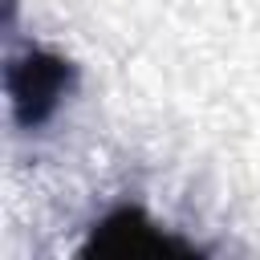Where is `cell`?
<instances>
[{
  "label": "cell",
  "mask_w": 260,
  "mask_h": 260,
  "mask_svg": "<svg viewBox=\"0 0 260 260\" xmlns=\"http://www.w3.org/2000/svg\"><path fill=\"white\" fill-rule=\"evenodd\" d=\"M77 89V65L53 49L28 45L4 61V93L16 130H41L57 118L65 98Z\"/></svg>",
  "instance_id": "cell-1"
},
{
  "label": "cell",
  "mask_w": 260,
  "mask_h": 260,
  "mask_svg": "<svg viewBox=\"0 0 260 260\" xmlns=\"http://www.w3.org/2000/svg\"><path fill=\"white\" fill-rule=\"evenodd\" d=\"M77 256H118V260H138V256H203L199 244L162 232L158 219L138 207V203H118L106 215L89 223V236L81 240Z\"/></svg>",
  "instance_id": "cell-2"
}]
</instances>
